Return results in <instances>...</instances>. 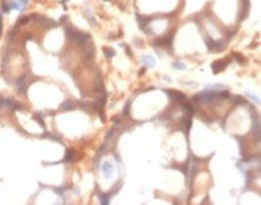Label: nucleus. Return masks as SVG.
Segmentation results:
<instances>
[{
    "label": "nucleus",
    "instance_id": "nucleus-1",
    "mask_svg": "<svg viewBox=\"0 0 261 205\" xmlns=\"http://www.w3.org/2000/svg\"><path fill=\"white\" fill-rule=\"evenodd\" d=\"M143 61H146V65H149V67L155 65V59H152L151 56H143Z\"/></svg>",
    "mask_w": 261,
    "mask_h": 205
},
{
    "label": "nucleus",
    "instance_id": "nucleus-2",
    "mask_svg": "<svg viewBox=\"0 0 261 205\" xmlns=\"http://www.w3.org/2000/svg\"><path fill=\"white\" fill-rule=\"evenodd\" d=\"M220 62H221V64H214V65H213V70H214V72H218V71H220V68H221L223 65L226 67V61H220Z\"/></svg>",
    "mask_w": 261,
    "mask_h": 205
},
{
    "label": "nucleus",
    "instance_id": "nucleus-3",
    "mask_svg": "<svg viewBox=\"0 0 261 205\" xmlns=\"http://www.w3.org/2000/svg\"><path fill=\"white\" fill-rule=\"evenodd\" d=\"M173 67L175 68V70H184V65H183V64H180V62H175Z\"/></svg>",
    "mask_w": 261,
    "mask_h": 205
},
{
    "label": "nucleus",
    "instance_id": "nucleus-4",
    "mask_svg": "<svg viewBox=\"0 0 261 205\" xmlns=\"http://www.w3.org/2000/svg\"><path fill=\"white\" fill-rule=\"evenodd\" d=\"M105 53H106L108 56H114V52H112V49H105Z\"/></svg>",
    "mask_w": 261,
    "mask_h": 205
}]
</instances>
